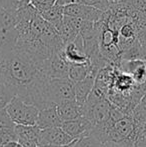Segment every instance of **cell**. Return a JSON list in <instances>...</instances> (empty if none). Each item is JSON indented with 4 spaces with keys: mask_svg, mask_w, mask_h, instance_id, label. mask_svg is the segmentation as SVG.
I'll return each mask as SVG.
<instances>
[{
    "mask_svg": "<svg viewBox=\"0 0 146 147\" xmlns=\"http://www.w3.org/2000/svg\"><path fill=\"white\" fill-rule=\"evenodd\" d=\"M74 140L75 139L68 135L61 127L46 128V129H41L39 146L54 145L64 147L71 144Z\"/></svg>",
    "mask_w": 146,
    "mask_h": 147,
    "instance_id": "obj_3",
    "label": "cell"
},
{
    "mask_svg": "<svg viewBox=\"0 0 146 147\" xmlns=\"http://www.w3.org/2000/svg\"><path fill=\"white\" fill-rule=\"evenodd\" d=\"M119 1H122V0H116V3H117V2H119Z\"/></svg>",
    "mask_w": 146,
    "mask_h": 147,
    "instance_id": "obj_24",
    "label": "cell"
},
{
    "mask_svg": "<svg viewBox=\"0 0 146 147\" xmlns=\"http://www.w3.org/2000/svg\"><path fill=\"white\" fill-rule=\"evenodd\" d=\"M55 3H56V0H30V4L32 5V7L38 10L39 13L53 7Z\"/></svg>",
    "mask_w": 146,
    "mask_h": 147,
    "instance_id": "obj_16",
    "label": "cell"
},
{
    "mask_svg": "<svg viewBox=\"0 0 146 147\" xmlns=\"http://www.w3.org/2000/svg\"><path fill=\"white\" fill-rule=\"evenodd\" d=\"M5 109L15 125H36L39 109L34 105L25 102L20 97H14Z\"/></svg>",
    "mask_w": 146,
    "mask_h": 147,
    "instance_id": "obj_1",
    "label": "cell"
},
{
    "mask_svg": "<svg viewBox=\"0 0 146 147\" xmlns=\"http://www.w3.org/2000/svg\"><path fill=\"white\" fill-rule=\"evenodd\" d=\"M14 97H16L15 91L7 84L0 81V110L5 109Z\"/></svg>",
    "mask_w": 146,
    "mask_h": 147,
    "instance_id": "obj_11",
    "label": "cell"
},
{
    "mask_svg": "<svg viewBox=\"0 0 146 147\" xmlns=\"http://www.w3.org/2000/svg\"><path fill=\"white\" fill-rule=\"evenodd\" d=\"M46 100L56 105L75 100L74 84L68 78H50L46 86Z\"/></svg>",
    "mask_w": 146,
    "mask_h": 147,
    "instance_id": "obj_2",
    "label": "cell"
},
{
    "mask_svg": "<svg viewBox=\"0 0 146 147\" xmlns=\"http://www.w3.org/2000/svg\"><path fill=\"white\" fill-rule=\"evenodd\" d=\"M134 147H146V140L145 139H138L135 143Z\"/></svg>",
    "mask_w": 146,
    "mask_h": 147,
    "instance_id": "obj_18",
    "label": "cell"
},
{
    "mask_svg": "<svg viewBox=\"0 0 146 147\" xmlns=\"http://www.w3.org/2000/svg\"><path fill=\"white\" fill-rule=\"evenodd\" d=\"M12 141H17L15 128L14 129L0 128V147H4L6 144Z\"/></svg>",
    "mask_w": 146,
    "mask_h": 147,
    "instance_id": "obj_14",
    "label": "cell"
},
{
    "mask_svg": "<svg viewBox=\"0 0 146 147\" xmlns=\"http://www.w3.org/2000/svg\"><path fill=\"white\" fill-rule=\"evenodd\" d=\"M109 1L111 2V3H112V5H113L114 3H116V0H109Z\"/></svg>",
    "mask_w": 146,
    "mask_h": 147,
    "instance_id": "obj_23",
    "label": "cell"
},
{
    "mask_svg": "<svg viewBox=\"0 0 146 147\" xmlns=\"http://www.w3.org/2000/svg\"><path fill=\"white\" fill-rule=\"evenodd\" d=\"M16 125L12 119L10 118L9 114L7 113L6 109L0 110V128H6V129H14Z\"/></svg>",
    "mask_w": 146,
    "mask_h": 147,
    "instance_id": "obj_17",
    "label": "cell"
},
{
    "mask_svg": "<svg viewBox=\"0 0 146 147\" xmlns=\"http://www.w3.org/2000/svg\"><path fill=\"white\" fill-rule=\"evenodd\" d=\"M96 77L94 74H90L82 81L74 84V91H75V100L80 105H83L89 97L95 85Z\"/></svg>",
    "mask_w": 146,
    "mask_h": 147,
    "instance_id": "obj_9",
    "label": "cell"
},
{
    "mask_svg": "<svg viewBox=\"0 0 146 147\" xmlns=\"http://www.w3.org/2000/svg\"><path fill=\"white\" fill-rule=\"evenodd\" d=\"M117 66L121 71L130 75L137 85H145L146 84L145 59L139 58L131 60H120Z\"/></svg>",
    "mask_w": 146,
    "mask_h": 147,
    "instance_id": "obj_4",
    "label": "cell"
},
{
    "mask_svg": "<svg viewBox=\"0 0 146 147\" xmlns=\"http://www.w3.org/2000/svg\"><path fill=\"white\" fill-rule=\"evenodd\" d=\"M60 117L57 112V105L50 103L39 110L38 120L36 125L40 129H46V128H54L61 127Z\"/></svg>",
    "mask_w": 146,
    "mask_h": 147,
    "instance_id": "obj_6",
    "label": "cell"
},
{
    "mask_svg": "<svg viewBox=\"0 0 146 147\" xmlns=\"http://www.w3.org/2000/svg\"><path fill=\"white\" fill-rule=\"evenodd\" d=\"M135 122L146 124V106L142 103H139L130 115Z\"/></svg>",
    "mask_w": 146,
    "mask_h": 147,
    "instance_id": "obj_15",
    "label": "cell"
},
{
    "mask_svg": "<svg viewBox=\"0 0 146 147\" xmlns=\"http://www.w3.org/2000/svg\"><path fill=\"white\" fill-rule=\"evenodd\" d=\"M102 142L93 135H84L74 140L73 147H101Z\"/></svg>",
    "mask_w": 146,
    "mask_h": 147,
    "instance_id": "obj_12",
    "label": "cell"
},
{
    "mask_svg": "<svg viewBox=\"0 0 146 147\" xmlns=\"http://www.w3.org/2000/svg\"><path fill=\"white\" fill-rule=\"evenodd\" d=\"M57 112L62 122L71 121L82 116L83 105H80L76 100L64 101L57 105Z\"/></svg>",
    "mask_w": 146,
    "mask_h": 147,
    "instance_id": "obj_8",
    "label": "cell"
},
{
    "mask_svg": "<svg viewBox=\"0 0 146 147\" xmlns=\"http://www.w3.org/2000/svg\"><path fill=\"white\" fill-rule=\"evenodd\" d=\"M4 147H24V146L21 145L18 141H12V142H10V143L6 144Z\"/></svg>",
    "mask_w": 146,
    "mask_h": 147,
    "instance_id": "obj_19",
    "label": "cell"
},
{
    "mask_svg": "<svg viewBox=\"0 0 146 147\" xmlns=\"http://www.w3.org/2000/svg\"><path fill=\"white\" fill-rule=\"evenodd\" d=\"M15 131L17 135V141L21 145L24 147H39L41 129L37 125H16Z\"/></svg>",
    "mask_w": 146,
    "mask_h": 147,
    "instance_id": "obj_7",
    "label": "cell"
},
{
    "mask_svg": "<svg viewBox=\"0 0 146 147\" xmlns=\"http://www.w3.org/2000/svg\"><path fill=\"white\" fill-rule=\"evenodd\" d=\"M76 2L82 5L91 6L102 12H107L112 6L109 0H76Z\"/></svg>",
    "mask_w": 146,
    "mask_h": 147,
    "instance_id": "obj_13",
    "label": "cell"
},
{
    "mask_svg": "<svg viewBox=\"0 0 146 147\" xmlns=\"http://www.w3.org/2000/svg\"><path fill=\"white\" fill-rule=\"evenodd\" d=\"M93 127L94 126L91 121L84 116L71 121L62 122L61 124V128L74 139H77L84 135H89Z\"/></svg>",
    "mask_w": 146,
    "mask_h": 147,
    "instance_id": "obj_5",
    "label": "cell"
},
{
    "mask_svg": "<svg viewBox=\"0 0 146 147\" xmlns=\"http://www.w3.org/2000/svg\"><path fill=\"white\" fill-rule=\"evenodd\" d=\"M140 103H142L143 105H145V106H146V91H145L144 95H143V97H142V98H141Z\"/></svg>",
    "mask_w": 146,
    "mask_h": 147,
    "instance_id": "obj_21",
    "label": "cell"
},
{
    "mask_svg": "<svg viewBox=\"0 0 146 147\" xmlns=\"http://www.w3.org/2000/svg\"><path fill=\"white\" fill-rule=\"evenodd\" d=\"M39 147H60V146H54V145H41ZM65 147V146H64Z\"/></svg>",
    "mask_w": 146,
    "mask_h": 147,
    "instance_id": "obj_22",
    "label": "cell"
},
{
    "mask_svg": "<svg viewBox=\"0 0 146 147\" xmlns=\"http://www.w3.org/2000/svg\"><path fill=\"white\" fill-rule=\"evenodd\" d=\"M94 74L91 69V64H78V65H71L68 73V79L73 84L84 80L88 75ZM95 75V74H94ZM97 76V75H95Z\"/></svg>",
    "mask_w": 146,
    "mask_h": 147,
    "instance_id": "obj_10",
    "label": "cell"
},
{
    "mask_svg": "<svg viewBox=\"0 0 146 147\" xmlns=\"http://www.w3.org/2000/svg\"><path fill=\"white\" fill-rule=\"evenodd\" d=\"M101 147H116V145H115L113 142H104L103 144H102V146Z\"/></svg>",
    "mask_w": 146,
    "mask_h": 147,
    "instance_id": "obj_20",
    "label": "cell"
}]
</instances>
